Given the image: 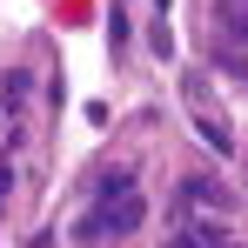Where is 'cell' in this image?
Instances as JSON below:
<instances>
[{
    "label": "cell",
    "mask_w": 248,
    "mask_h": 248,
    "mask_svg": "<svg viewBox=\"0 0 248 248\" xmlns=\"http://www.w3.org/2000/svg\"><path fill=\"white\" fill-rule=\"evenodd\" d=\"M195 127H202V141H215V155H228V148H235L228 121H215V114H195Z\"/></svg>",
    "instance_id": "cell-4"
},
{
    "label": "cell",
    "mask_w": 248,
    "mask_h": 248,
    "mask_svg": "<svg viewBox=\"0 0 248 248\" xmlns=\"http://www.w3.org/2000/svg\"><path fill=\"white\" fill-rule=\"evenodd\" d=\"M141 215H148V202L127 188V195H108V202L94 208L74 235H81V242H101V235H134V228H141Z\"/></svg>",
    "instance_id": "cell-1"
},
{
    "label": "cell",
    "mask_w": 248,
    "mask_h": 248,
    "mask_svg": "<svg viewBox=\"0 0 248 248\" xmlns=\"http://www.w3.org/2000/svg\"><path fill=\"white\" fill-rule=\"evenodd\" d=\"M148 47H155L161 61H168V54H174V34H168V20H155V34H148Z\"/></svg>",
    "instance_id": "cell-7"
},
{
    "label": "cell",
    "mask_w": 248,
    "mask_h": 248,
    "mask_svg": "<svg viewBox=\"0 0 248 248\" xmlns=\"http://www.w3.org/2000/svg\"><path fill=\"white\" fill-rule=\"evenodd\" d=\"M168 248H221V228H215V221H195V215H188V221H181V235H174Z\"/></svg>",
    "instance_id": "cell-2"
},
{
    "label": "cell",
    "mask_w": 248,
    "mask_h": 248,
    "mask_svg": "<svg viewBox=\"0 0 248 248\" xmlns=\"http://www.w3.org/2000/svg\"><path fill=\"white\" fill-rule=\"evenodd\" d=\"M127 188H134V168H114V174H101V181H94V195H101V202H108V195H127Z\"/></svg>",
    "instance_id": "cell-5"
},
{
    "label": "cell",
    "mask_w": 248,
    "mask_h": 248,
    "mask_svg": "<svg viewBox=\"0 0 248 248\" xmlns=\"http://www.w3.org/2000/svg\"><path fill=\"white\" fill-rule=\"evenodd\" d=\"M108 41H114V47L127 41V14H121V7H108Z\"/></svg>",
    "instance_id": "cell-8"
},
{
    "label": "cell",
    "mask_w": 248,
    "mask_h": 248,
    "mask_svg": "<svg viewBox=\"0 0 248 248\" xmlns=\"http://www.w3.org/2000/svg\"><path fill=\"white\" fill-rule=\"evenodd\" d=\"M7 188H14V168H7V161H0V202H7Z\"/></svg>",
    "instance_id": "cell-9"
},
{
    "label": "cell",
    "mask_w": 248,
    "mask_h": 248,
    "mask_svg": "<svg viewBox=\"0 0 248 248\" xmlns=\"http://www.w3.org/2000/svg\"><path fill=\"white\" fill-rule=\"evenodd\" d=\"M27 87H34V74H20V67H14V74H7V101L20 108V101H27Z\"/></svg>",
    "instance_id": "cell-6"
},
{
    "label": "cell",
    "mask_w": 248,
    "mask_h": 248,
    "mask_svg": "<svg viewBox=\"0 0 248 248\" xmlns=\"http://www.w3.org/2000/svg\"><path fill=\"white\" fill-rule=\"evenodd\" d=\"M215 14H221V27H228L221 41H235V47H242V41H248V0H221Z\"/></svg>",
    "instance_id": "cell-3"
}]
</instances>
